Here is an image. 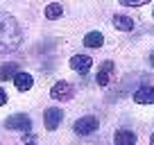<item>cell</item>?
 Instances as JSON below:
<instances>
[{"label":"cell","instance_id":"cell-1","mask_svg":"<svg viewBox=\"0 0 154 145\" xmlns=\"http://www.w3.org/2000/svg\"><path fill=\"white\" fill-rule=\"evenodd\" d=\"M23 36H20V27L16 18L7 11H0V54L14 52L20 45Z\"/></svg>","mask_w":154,"mask_h":145},{"label":"cell","instance_id":"cell-2","mask_svg":"<svg viewBox=\"0 0 154 145\" xmlns=\"http://www.w3.org/2000/svg\"><path fill=\"white\" fill-rule=\"evenodd\" d=\"M97 127H100V122H97L95 116H84V118H77L75 120L72 129H75V134H79V136H88V134H93Z\"/></svg>","mask_w":154,"mask_h":145},{"label":"cell","instance_id":"cell-3","mask_svg":"<svg viewBox=\"0 0 154 145\" xmlns=\"http://www.w3.org/2000/svg\"><path fill=\"white\" fill-rule=\"evenodd\" d=\"M5 127L7 129H14V131H29L32 127V118L27 113H14L5 120Z\"/></svg>","mask_w":154,"mask_h":145},{"label":"cell","instance_id":"cell-4","mask_svg":"<svg viewBox=\"0 0 154 145\" xmlns=\"http://www.w3.org/2000/svg\"><path fill=\"white\" fill-rule=\"evenodd\" d=\"M72 95H75V88H72V84H70V82H66V79L57 82L52 88H50V97H52V100H61V102H66V100H70Z\"/></svg>","mask_w":154,"mask_h":145},{"label":"cell","instance_id":"cell-5","mask_svg":"<svg viewBox=\"0 0 154 145\" xmlns=\"http://www.w3.org/2000/svg\"><path fill=\"white\" fill-rule=\"evenodd\" d=\"M61 118H63V111H61V109H57V106H50V109H45V113H43L45 129H48V131H54L59 125H61Z\"/></svg>","mask_w":154,"mask_h":145},{"label":"cell","instance_id":"cell-6","mask_svg":"<svg viewBox=\"0 0 154 145\" xmlns=\"http://www.w3.org/2000/svg\"><path fill=\"white\" fill-rule=\"evenodd\" d=\"M68 63H70V68H72V70L86 72L88 68L93 66V59L88 57V54H72V57H70V61H68Z\"/></svg>","mask_w":154,"mask_h":145},{"label":"cell","instance_id":"cell-7","mask_svg":"<svg viewBox=\"0 0 154 145\" xmlns=\"http://www.w3.org/2000/svg\"><path fill=\"white\" fill-rule=\"evenodd\" d=\"M134 102H138V104H152L154 102V86H140L134 91Z\"/></svg>","mask_w":154,"mask_h":145},{"label":"cell","instance_id":"cell-8","mask_svg":"<svg viewBox=\"0 0 154 145\" xmlns=\"http://www.w3.org/2000/svg\"><path fill=\"white\" fill-rule=\"evenodd\" d=\"M136 134L131 129H118L113 134V145H136Z\"/></svg>","mask_w":154,"mask_h":145},{"label":"cell","instance_id":"cell-9","mask_svg":"<svg viewBox=\"0 0 154 145\" xmlns=\"http://www.w3.org/2000/svg\"><path fill=\"white\" fill-rule=\"evenodd\" d=\"M111 72H113V63H111V61H104L100 68H97V75H95L97 86H106V84H109Z\"/></svg>","mask_w":154,"mask_h":145},{"label":"cell","instance_id":"cell-10","mask_svg":"<svg viewBox=\"0 0 154 145\" xmlns=\"http://www.w3.org/2000/svg\"><path fill=\"white\" fill-rule=\"evenodd\" d=\"M111 23H113L116 29H120V32H129V29H134V18H129V16H125V14H116Z\"/></svg>","mask_w":154,"mask_h":145},{"label":"cell","instance_id":"cell-11","mask_svg":"<svg viewBox=\"0 0 154 145\" xmlns=\"http://www.w3.org/2000/svg\"><path fill=\"white\" fill-rule=\"evenodd\" d=\"M14 84H16V88L18 91H29L32 88V84H34V79H32V75L29 72H16L14 75Z\"/></svg>","mask_w":154,"mask_h":145},{"label":"cell","instance_id":"cell-12","mask_svg":"<svg viewBox=\"0 0 154 145\" xmlns=\"http://www.w3.org/2000/svg\"><path fill=\"white\" fill-rule=\"evenodd\" d=\"M102 43H104L102 32H88L86 36H84V45H86V48H102Z\"/></svg>","mask_w":154,"mask_h":145},{"label":"cell","instance_id":"cell-13","mask_svg":"<svg viewBox=\"0 0 154 145\" xmlns=\"http://www.w3.org/2000/svg\"><path fill=\"white\" fill-rule=\"evenodd\" d=\"M16 72H18V66H16L14 61L2 63V66H0V82H7V79H11Z\"/></svg>","mask_w":154,"mask_h":145},{"label":"cell","instance_id":"cell-14","mask_svg":"<svg viewBox=\"0 0 154 145\" xmlns=\"http://www.w3.org/2000/svg\"><path fill=\"white\" fill-rule=\"evenodd\" d=\"M61 14H63V7L59 5V2H50V5L45 7V18H48V20L61 18Z\"/></svg>","mask_w":154,"mask_h":145},{"label":"cell","instance_id":"cell-15","mask_svg":"<svg viewBox=\"0 0 154 145\" xmlns=\"http://www.w3.org/2000/svg\"><path fill=\"white\" fill-rule=\"evenodd\" d=\"M120 5H125V7H140V5H145V2H149V0H118Z\"/></svg>","mask_w":154,"mask_h":145},{"label":"cell","instance_id":"cell-16","mask_svg":"<svg viewBox=\"0 0 154 145\" xmlns=\"http://www.w3.org/2000/svg\"><path fill=\"white\" fill-rule=\"evenodd\" d=\"M23 143L25 145H36V136L29 134V131H25V134H23Z\"/></svg>","mask_w":154,"mask_h":145},{"label":"cell","instance_id":"cell-17","mask_svg":"<svg viewBox=\"0 0 154 145\" xmlns=\"http://www.w3.org/2000/svg\"><path fill=\"white\" fill-rule=\"evenodd\" d=\"M2 104H7V93L0 88V106H2Z\"/></svg>","mask_w":154,"mask_h":145},{"label":"cell","instance_id":"cell-18","mask_svg":"<svg viewBox=\"0 0 154 145\" xmlns=\"http://www.w3.org/2000/svg\"><path fill=\"white\" fill-rule=\"evenodd\" d=\"M149 66L154 68V50H152V52H149Z\"/></svg>","mask_w":154,"mask_h":145},{"label":"cell","instance_id":"cell-19","mask_svg":"<svg viewBox=\"0 0 154 145\" xmlns=\"http://www.w3.org/2000/svg\"><path fill=\"white\" fill-rule=\"evenodd\" d=\"M149 143H152V145H154V134H152V136H149Z\"/></svg>","mask_w":154,"mask_h":145},{"label":"cell","instance_id":"cell-20","mask_svg":"<svg viewBox=\"0 0 154 145\" xmlns=\"http://www.w3.org/2000/svg\"><path fill=\"white\" fill-rule=\"evenodd\" d=\"M152 18H154V11H152Z\"/></svg>","mask_w":154,"mask_h":145}]
</instances>
